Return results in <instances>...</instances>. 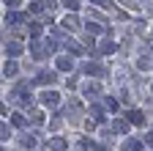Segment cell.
Listing matches in <instances>:
<instances>
[{
    "label": "cell",
    "instance_id": "cell-1",
    "mask_svg": "<svg viewBox=\"0 0 153 151\" xmlns=\"http://www.w3.org/2000/svg\"><path fill=\"white\" fill-rule=\"evenodd\" d=\"M44 102H47V104H55V102H57V93H44Z\"/></svg>",
    "mask_w": 153,
    "mask_h": 151
},
{
    "label": "cell",
    "instance_id": "cell-2",
    "mask_svg": "<svg viewBox=\"0 0 153 151\" xmlns=\"http://www.w3.org/2000/svg\"><path fill=\"white\" fill-rule=\"evenodd\" d=\"M8 55H19V44H16V41L8 44Z\"/></svg>",
    "mask_w": 153,
    "mask_h": 151
},
{
    "label": "cell",
    "instance_id": "cell-3",
    "mask_svg": "<svg viewBox=\"0 0 153 151\" xmlns=\"http://www.w3.org/2000/svg\"><path fill=\"white\" fill-rule=\"evenodd\" d=\"M16 71V63H6V74H14Z\"/></svg>",
    "mask_w": 153,
    "mask_h": 151
},
{
    "label": "cell",
    "instance_id": "cell-4",
    "mask_svg": "<svg viewBox=\"0 0 153 151\" xmlns=\"http://www.w3.org/2000/svg\"><path fill=\"white\" fill-rule=\"evenodd\" d=\"M6 135H8V126H6V124H0V137H6Z\"/></svg>",
    "mask_w": 153,
    "mask_h": 151
},
{
    "label": "cell",
    "instance_id": "cell-5",
    "mask_svg": "<svg viewBox=\"0 0 153 151\" xmlns=\"http://www.w3.org/2000/svg\"><path fill=\"white\" fill-rule=\"evenodd\" d=\"M6 3H8V6H16V3H19V0H6Z\"/></svg>",
    "mask_w": 153,
    "mask_h": 151
}]
</instances>
